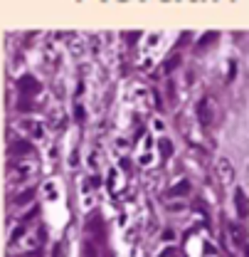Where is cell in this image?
I'll return each instance as SVG.
<instances>
[{
	"label": "cell",
	"mask_w": 249,
	"mask_h": 257,
	"mask_svg": "<svg viewBox=\"0 0 249 257\" xmlns=\"http://www.w3.org/2000/svg\"><path fill=\"white\" fill-rule=\"evenodd\" d=\"M215 173H217L219 183H222L224 188H229V186H232V181H234V166H232V161L219 159L217 166H215Z\"/></svg>",
	"instance_id": "7a4b0ae2"
},
{
	"label": "cell",
	"mask_w": 249,
	"mask_h": 257,
	"mask_svg": "<svg viewBox=\"0 0 249 257\" xmlns=\"http://www.w3.org/2000/svg\"><path fill=\"white\" fill-rule=\"evenodd\" d=\"M234 208H237V215H239L242 220L249 215V200H247L244 188H237V191H234Z\"/></svg>",
	"instance_id": "3957f363"
},
{
	"label": "cell",
	"mask_w": 249,
	"mask_h": 257,
	"mask_svg": "<svg viewBox=\"0 0 249 257\" xmlns=\"http://www.w3.org/2000/svg\"><path fill=\"white\" fill-rule=\"evenodd\" d=\"M242 250H244V257H249V245H244Z\"/></svg>",
	"instance_id": "ba28073f"
},
{
	"label": "cell",
	"mask_w": 249,
	"mask_h": 257,
	"mask_svg": "<svg viewBox=\"0 0 249 257\" xmlns=\"http://www.w3.org/2000/svg\"><path fill=\"white\" fill-rule=\"evenodd\" d=\"M207 257H210V255H207ZM212 257H215V255H212Z\"/></svg>",
	"instance_id": "9c48e42d"
},
{
	"label": "cell",
	"mask_w": 249,
	"mask_h": 257,
	"mask_svg": "<svg viewBox=\"0 0 249 257\" xmlns=\"http://www.w3.org/2000/svg\"><path fill=\"white\" fill-rule=\"evenodd\" d=\"M244 193H249V166H247V178H244Z\"/></svg>",
	"instance_id": "52a82bcc"
},
{
	"label": "cell",
	"mask_w": 249,
	"mask_h": 257,
	"mask_svg": "<svg viewBox=\"0 0 249 257\" xmlns=\"http://www.w3.org/2000/svg\"><path fill=\"white\" fill-rule=\"evenodd\" d=\"M227 230H229V240H232V242L242 250V247L247 245V235H244V230H242L239 225H234V223L227 225Z\"/></svg>",
	"instance_id": "277c9868"
},
{
	"label": "cell",
	"mask_w": 249,
	"mask_h": 257,
	"mask_svg": "<svg viewBox=\"0 0 249 257\" xmlns=\"http://www.w3.org/2000/svg\"><path fill=\"white\" fill-rule=\"evenodd\" d=\"M187 188H190V183H187V181H183V183H178V186H175V195H183V193H187Z\"/></svg>",
	"instance_id": "5b68a950"
},
{
	"label": "cell",
	"mask_w": 249,
	"mask_h": 257,
	"mask_svg": "<svg viewBox=\"0 0 249 257\" xmlns=\"http://www.w3.org/2000/svg\"><path fill=\"white\" fill-rule=\"evenodd\" d=\"M55 257H67V250H64V245H57V255Z\"/></svg>",
	"instance_id": "8992f818"
},
{
	"label": "cell",
	"mask_w": 249,
	"mask_h": 257,
	"mask_svg": "<svg viewBox=\"0 0 249 257\" xmlns=\"http://www.w3.org/2000/svg\"><path fill=\"white\" fill-rule=\"evenodd\" d=\"M195 114H197V121L202 126H210L217 119V104H215V99L212 96H202L197 101V106H195Z\"/></svg>",
	"instance_id": "6da1fadb"
}]
</instances>
